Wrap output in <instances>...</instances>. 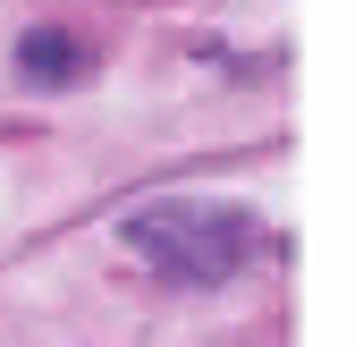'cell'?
<instances>
[{
  "mask_svg": "<svg viewBox=\"0 0 355 347\" xmlns=\"http://www.w3.org/2000/svg\"><path fill=\"white\" fill-rule=\"evenodd\" d=\"M127 246L153 254V263L178 280V288H211V280H229L245 254H254V221L237 203H144L136 221H127Z\"/></svg>",
  "mask_w": 355,
  "mask_h": 347,
  "instance_id": "6da1fadb",
  "label": "cell"
},
{
  "mask_svg": "<svg viewBox=\"0 0 355 347\" xmlns=\"http://www.w3.org/2000/svg\"><path fill=\"white\" fill-rule=\"evenodd\" d=\"M17 68H26L34 85H60V76H76V68H85V51H76L68 34L42 26V34H26V42H17Z\"/></svg>",
  "mask_w": 355,
  "mask_h": 347,
  "instance_id": "7a4b0ae2",
  "label": "cell"
}]
</instances>
